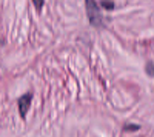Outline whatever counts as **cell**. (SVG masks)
Here are the masks:
<instances>
[{"label": "cell", "instance_id": "cell-3", "mask_svg": "<svg viewBox=\"0 0 154 137\" xmlns=\"http://www.w3.org/2000/svg\"><path fill=\"white\" fill-rule=\"evenodd\" d=\"M139 129H140V125H137V123H126V125H123L125 132H136Z\"/></svg>", "mask_w": 154, "mask_h": 137}, {"label": "cell", "instance_id": "cell-1", "mask_svg": "<svg viewBox=\"0 0 154 137\" xmlns=\"http://www.w3.org/2000/svg\"><path fill=\"white\" fill-rule=\"evenodd\" d=\"M85 6H86V16L89 19V23L93 26H102L103 22H102V14H100V5L94 0H88L85 2Z\"/></svg>", "mask_w": 154, "mask_h": 137}, {"label": "cell", "instance_id": "cell-5", "mask_svg": "<svg viewBox=\"0 0 154 137\" xmlns=\"http://www.w3.org/2000/svg\"><path fill=\"white\" fill-rule=\"evenodd\" d=\"M146 74H148V76H151V77H154V63H152V62H148V63H146Z\"/></svg>", "mask_w": 154, "mask_h": 137}, {"label": "cell", "instance_id": "cell-4", "mask_svg": "<svg viewBox=\"0 0 154 137\" xmlns=\"http://www.w3.org/2000/svg\"><path fill=\"white\" fill-rule=\"evenodd\" d=\"M99 5L103 9H106V11L114 9V2H108V0H102V2H99Z\"/></svg>", "mask_w": 154, "mask_h": 137}, {"label": "cell", "instance_id": "cell-6", "mask_svg": "<svg viewBox=\"0 0 154 137\" xmlns=\"http://www.w3.org/2000/svg\"><path fill=\"white\" fill-rule=\"evenodd\" d=\"M32 3H34L35 9H38V11H40V9H42V6L45 5V2H42V0H38V2H37V0H35V2H32Z\"/></svg>", "mask_w": 154, "mask_h": 137}, {"label": "cell", "instance_id": "cell-2", "mask_svg": "<svg viewBox=\"0 0 154 137\" xmlns=\"http://www.w3.org/2000/svg\"><path fill=\"white\" fill-rule=\"evenodd\" d=\"M31 102H32V93H25L19 97L17 100V108H19V114L22 119H26V114L29 111V106H31Z\"/></svg>", "mask_w": 154, "mask_h": 137}]
</instances>
